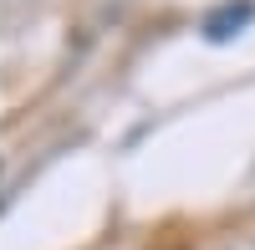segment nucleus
<instances>
[{"instance_id":"nucleus-1","label":"nucleus","mask_w":255,"mask_h":250,"mask_svg":"<svg viewBox=\"0 0 255 250\" xmlns=\"http://www.w3.org/2000/svg\"><path fill=\"white\" fill-rule=\"evenodd\" d=\"M250 20H255V0H240V5H225V10L209 15V20H204V36H209V41H230L235 31H245Z\"/></svg>"}]
</instances>
